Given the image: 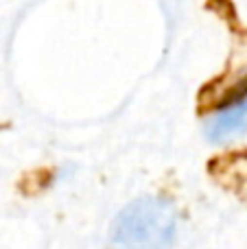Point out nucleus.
Returning a JSON list of instances; mask_svg holds the SVG:
<instances>
[{
  "mask_svg": "<svg viewBox=\"0 0 247 249\" xmlns=\"http://www.w3.org/2000/svg\"><path fill=\"white\" fill-rule=\"evenodd\" d=\"M175 210L160 197H142L116 216L109 249H171L175 238Z\"/></svg>",
  "mask_w": 247,
  "mask_h": 249,
  "instance_id": "nucleus-1",
  "label": "nucleus"
},
{
  "mask_svg": "<svg viewBox=\"0 0 247 249\" xmlns=\"http://www.w3.org/2000/svg\"><path fill=\"white\" fill-rule=\"evenodd\" d=\"M247 129V99H239L234 103L226 105L219 109L217 116L208 123V133L210 140H230V138L239 136Z\"/></svg>",
  "mask_w": 247,
  "mask_h": 249,
  "instance_id": "nucleus-2",
  "label": "nucleus"
}]
</instances>
